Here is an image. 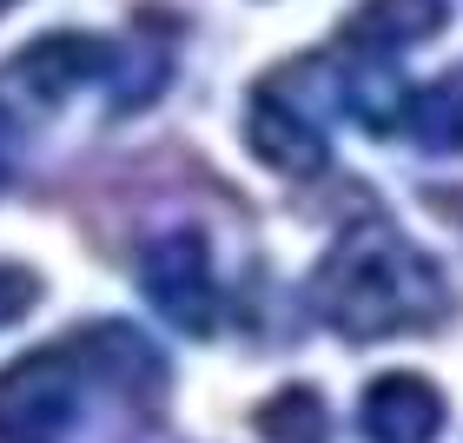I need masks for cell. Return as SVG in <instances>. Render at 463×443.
<instances>
[{"instance_id": "obj_1", "label": "cell", "mask_w": 463, "mask_h": 443, "mask_svg": "<svg viewBox=\"0 0 463 443\" xmlns=\"http://www.w3.org/2000/svg\"><path fill=\"white\" fill-rule=\"evenodd\" d=\"M311 305L331 331L357 337H397V331H424L444 311V271L417 251L397 225L384 219H357L331 259L311 278Z\"/></svg>"}, {"instance_id": "obj_2", "label": "cell", "mask_w": 463, "mask_h": 443, "mask_svg": "<svg viewBox=\"0 0 463 443\" xmlns=\"http://www.w3.org/2000/svg\"><path fill=\"white\" fill-rule=\"evenodd\" d=\"M99 377L87 337L47 344L0 371V443H67L80 430V397Z\"/></svg>"}, {"instance_id": "obj_3", "label": "cell", "mask_w": 463, "mask_h": 443, "mask_svg": "<svg viewBox=\"0 0 463 443\" xmlns=\"http://www.w3.org/2000/svg\"><path fill=\"white\" fill-rule=\"evenodd\" d=\"M139 291L193 337H205L219 325V278H213V259H205L199 231H165V239L146 245L139 251Z\"/></svg>"}, {"instance_id": "obj_4", "label": "cell", "mask_w": 463, "mask_h": 443, "mask_svg": "<svg viewBox=\"0 0 463 443\" xmlns=\"http://www.w3.org/2000/svg\"><path fill=\"white\" fill-rule=\"evenodd\" d=\"M119 47H107L99 33H40L33 47H20L7 67H0V93L27 99V107H60L67 93H80L87 80L113 73Z\"/></svg>"}, {"instance_id": "obj_5", "label": "cell", "mask_w": 463, "mask_h": 443, "mask_svg": "<svg viewBox=\"0 0 463 443\" xmlns=\"http://www.w3.org/2000/svg\"><path fill=\"white\" fill-rule=\"evenodd\" d=\"M245 139L271 173H291V179H311L325 165V119L311 113V99L291 93L285 73H271L259 93H251V113H245Z\"/></svg>"}, {"instance_id": "obj_6", "label": "cell", "mask_w": 463, "mask_h": 443, "mask_svg": "<svg viewBox=\"0 0 463 443\" xmlns=\"http://www.w3.org/2000/svg\"><path fill=\"white\" fill-rule=\"evenodd\" d=\"M357 424H364L371 443H437L444 397L417 371H384V377H371L364 404H357Z\"/></svg>"}, {"instance_id": "obj_7", "label": "cell", "mask_w": 463, "mask_h": 443, "mask_svg": "<svg viewBox=\"0 0 463 443\" xmlns=\"http://www.w3.org/2000/svg\"><path fill=\"white\" fill-rule=\"evenodd\" d=\"M444 27V0H364L351 20H345V47L357 53H397V47H417Z\"/></svg>"}, {"instance_id": "obj_8", "label": "cell", "mask_w": 463, "mask_h": 443, "mask_svg": "<svg viewBox=\"0 0 463 443\" xmlns=\"http://www.w3.org/2000/svg\"><path fill=\"white\" fill-rule=\"evenodd\" d=\"M411 139L430 153H463V67H450L444 80H430L424 93H411Z\"/></svg>"}, {"instance_id": "obj_9", "label": "cell", "mask_w": 463, "mask_h": 443, "mask_svg": "<svg viewBox=\"0 0 463 443\" xmlns=\"http://www.w3.org/2000/svg\"><path fill=\"white\" fill-rule=\"evenodd\" d=\"M259 437L265 443H331V417H325V397L291 384L279 397L259 404Z\"/></svg>"}, {"instance_id": "obj_10", "label": "cell", "mask_w": 463, "mask_h": 443, "mask_svg": "<svg viewBox=\"0 0 463 443\" xmlns=\"http://www.w3.org/2000/svg\"><path fill=\"white\" fill-rule=\"evenodd\" d=\"M40 298V278L20 265H0V331H7L14 318H27V305Z\"/></svg>"}, {"instance_id": "obj_11", "label": "cell", "mask_w": 463, "mask_h": 443, "mask_svg": "<svg viewBox=\"0 0 463 443\" xmlns=\"http://www.w3.org/2000/svg\"><path fill=\"white\" fill-rule=\"evenodd\" d=\"M14 153H20V126H14L7 107H0V185L14 179Z\"/></svg>"}, {"instance_id": "obj_12", "label": "cell", "mask_w": 463, "mask_h": 443, "mask_svg": "<svg viewBox=\"0 0 463 443\" xmlns=\"http://www.w3.org/2000/svg\"><path fill=\"white\" fill-rule=\"evenodd\" d=\"M0 7H14V0H0Z\"/></svg>"}]
</instances>
